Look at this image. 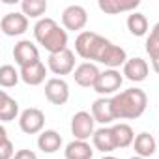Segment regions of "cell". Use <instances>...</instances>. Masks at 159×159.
I'll return each instance as SVG.
<instances>
[{"label":"cell","mask_w":159,"mask_h":159,"mask_svg":"<svg viewBox=\"0 0 159 159\" xmlns=\"http://www.w3.org/2000/svg\"><path fill=\"white\" fill-rule=\"evenodd\" d=\"M75 52L84 60H92L94 64L96 62L103 64L109 69H116L120 66H125V62L129 60L125 51L120 45H114L107 38H103L96 32H88V30L77 36Z\"/></svg>","instance_id":"cell-1"},{"label":"cell","mask_w":159,"mask_h":159,"mask_svg":"<svg viewBox=\"0 0 159 159\" xmlns=\"http://www.w3.org/2000/svg\"><path fill=\"white\" fill-rule=\"evenodd\" d=\"M116 120H137L144 114L148 105V96L140 88H127L111 98Z\"/></svg>","instance_id":"cell-2"},{"label":"cell","mask_w":159,"mask_h":159,"mask_svg":"<svg viewBox=\"0 0 159 159\" xmlns=\"http://www.w3.org/2000/svg\"><path fill=\"white\" fill-rule=\"evenodd\" d=\"M34 38L49 54H56L67 49V30L60 28L58 23L51 17H43L34 25Z\"/></svg>","instance_id":"cell-3"},{"label":"cell","mask_w":159,"mask_h":159,"mask_svg":"<svg viewBox=\"0 0 159 159\" xmlns=\"http://www.w3.org/2000/svg\"><path fill=\"white\" fill-rule=\"evenodd\" d=\"M124 83V73H120L118 69H105L101 71L99 79H98V83L94 86V90L105 98V96H116L120 86Z\"/></svg>","instance_id":"cell-4"},{"label":"cell","mask_w":159,"mask_h":159,"mask_svg":"<svg viewBox=\"0 0 159 159\" xmlns=\"http://www.w3.org/2000/svg\"><path fill=\"white\" fill-rule=\"evenodd\" d=\"M94 125H96V120L92 112H86V111H79L71 118V133L77 140H88L90 137H94L96 133Z\"/></svg>","instance_id":"cell-5"},{"label":"cell","mask_w":159,"mask_h":159,"mask_svg":"<svg viewBox=\"0 0 159 159\" xmlns=\"http://www.w3.org/2000/svg\"><path fill=\"white\" fill-rule=\"evenodd\" d=\"M43 125H45V114H43V111H39L36 107L25 109L21 112V116H19V127L26 135H38V133H41Z\"/></svg>","instance_id":"cell-6"},{"label":"cell","mask_w":159,"mask_h":159,"mask_svg":"<svg viewBox=\"0 0 159 159\" xmlns=\"http://www.w3.org/2000/svg\"><path fill=\"white\" fill-rule=\"evenodd\" d=\"M88 23V13L83 6L79 4H71L62 11V25L66 30L71 32H81Z\"/></svg>","instance_id":"cell-7"},{"label":"cell","mask_w":159,"mask_h":159,"mask_svg":"<svg viewBox=\"0 0 159 159\" xmlns=\"http://www.w3.org/2000/svg\"><path fill=\"white\" fill-rule=\"evenodd\" d=\"M0 30L6 36L13 38V36H23L28 30V17L21 11H10L2 17L0 21Z\"/></svg>","instance_id":"cell-8"},{"label":"cell","mask_w":159,"mask_h":159,"mask_svg":"<svg viewBox=\"0 0 159 159\" xmlns=\"http://www.w3.org/2000/svg\"><path fill=\"white\" fill-rule=\"evenodd\" d=\"M45 98L52 105H66L69 99V84L62 77H52L45 83Z\"/></svg>","instance_id":"cell-9"},{"label":"cell","mask_w":159,"mask_h":159,"mask_svg":"<svg viewBox=\"0 0 159 159\" xmlns=\"http://www.w3.org/2000/svg\"><path fill=\"white\" fill-rule=\"evenodd\" d=\"M47 66L54 75H69L75 71V52L71 49H66L62 52L49 54Z\"/></svg>","instance_id":"cell-10"},{"label":"cell","mask_w":159,"mask_h":159,"mask_svg":"<svg viewBox=\"0 0 159 159\" xmlns=\"http://www.w3.org/2000/svg\"><path fill=\"white\" fill-rule=\"evenodd\" d=\"M101 71L99 67L94 64V62H83V64H79L73 71V79H75V83L79 86H83V88H94L96 83H98V79H99Z\"/></svg>","instance_id":"cell-11"},{"label":"cell","mask_w":159,"mask_h":159,"mask_svg":"<svg viewBox=\"0 0 159 159\" xmlns=\"http://www.w3.org/2000/svg\"><path fill=\"white\" fill-rule=\"evenodd\" d=\"M13 58L19 64V67H26L34 62H39V51L30 39H21L13 47Z\"/></svg>","instance_id":"cell-12"},{"label":"cell","mask_w":159,"mask_h":159,"mask_svg":"<svg viewBox=\"0 0 159 159\" xmlns=\"http://www.w3.org/2000/svg\"><path fill=\"white\" fill-rule=\"evenodd\" d=\"M122 73L125 75V79L131 81V83H142V81H146V77L150 73V66H148V62L144 58L135 56V58H129L125 62Z\"/></svg>","instance_id":"cell-13"},{"label":"cell","mask_w":159,"mask_h":159,"mask_svg":"<svg viewBox=\"0 0 159 159\" xmlns=\"http://www.w3.org/2000/svg\"><path fill=\"white\" fill-rule=\"evenodd\" d=\"M92 142H94V148L99 150V152H103V153H111V152L118 150L114 131H112V127H107V125L96 129V133L92 137Z\"/></svg>","instance_id":"cell-14"},{"label":"cell","mask_w":159,"mask_h":159,"mask_svg":"<svg viewBox=\"0 0 159 159\" xmlns=\"http://www.w3.org/2000/svg\"><path fill=\"white\" fill-rule=\"evenodd\" d=\"M92 116L103 127L109 125V124H112L116 118H114V111H112L111 98H99V99H96L92 103Z\"/></svg>","instance_id":"cell-15"},{"label":"cell","mask_w":159,"mask_h":159,"mask_svg":"<svg viewBox=\"0 0 159 159\" xmlns=\"http://www.w3.org/2000/svg\"><path fill=\"white\" fill-rule=\"evenodd\" d=\"M45 75H47V67L41 60L26 67H21V81L28 86H39L45 81Z\"/></svg>","instance_id":"cell-16"},{"label":"cell","mask_w":159,"mask_h":159,"mask_svg":"<svg viewBox=\"0 0 159 159\" xmlns=\"http://www.w3.org/2000/svg\"><path fill=\"white\" fill-rule=\"evenodd\" d=\"M99 10L109 15H118L124 11H135L140 6V0H99L98 2Z\"/></svg>","instance_id":"cell-17"},{"label":"cell","mask_w":159,"mask_h":159,"mask_svg":"<svg viewBox=\"0 0 159 159\" xmlns=\"http://www.w3.org/2000/svg\"><path fill=\"white\" fill-rule=\"evenodd\" d=\"M62 146V135L54 129H45L38 137V148L43 153H56Z\"/></svg>","instance_id":"cell-18"},{"label":"cell","mask_w":159,"mask_h":159,"mask_svg":"<svg viewBox=\"0 0 159 159\" xmlns=\"http://www.w3.org/2000/svg\"><path fill=\"white\" fill-rule=\"evenodd\" d=\"M64 155H66V159H92L94 148L88 144V140H77L75 139L66 146Z\"/></svg>","instance_id":"cell-19"},{"label":"cell","mask_w":159,"mask_h":159,"mask_svg":"<svg viewBox=\"0 0 159 159\" xmlns=\"http://www.w3.org/2000/svg\"><path fill=\"white\" fill-rule=\"evenodd\" d=\"M133 146H135V153L140 155V157H144V159H146V157H152V155L155 153V150H157L155 139H153L150 133H146V131H142V133H139V135L135 137Z\"/></svg>","instance_id":"cell-20"},{"label":"cell","mask_w":159,"mask_h":159,"mask_svg":"<svg viewBox=\"0 0 159 159\" xmlns=\"http://www.w3.org/2000/svg\"><path fill=\"white\" fill-rule=\"evenodd\" d=\"M19 114V103L8 96L6 90L0 92V120L2 122H11Z\"/></svg>","instance_id":"cell-21"},{"label":"cell","mask_w":159,"mask_h":159,"mask_svg":"<svg viewBox=\"0 0 159 159\" xmlns=\"http://www.w3.org/2000/svg\"><path fill=\"white\" fill-rule=\"evenodd\" d=\"M127 30L133 36L142 38L148 32V19H146V15L144 13H139V11L129 13V17H127Z\"/></svg>","instance_id":"cell-22"},{"label":"cell","mask_w":159,"mask_h":159,"mask_svg":"<svg viewBox=\"0 0 159 159\" xmlns=\"http://www.w3.org/2000/svg\"><path fill=\"white\" fill-rule=\"evenodd\" d=\"M47 8V0H23L21 2L23 13L30 19H39L41 15H45Z\"/></svg>","instance_id":"cell-23"},{"label":"cell","mask_w":159,"mask_h":159,"mask_svg":"<svg viewBox=\"0 0 159 159\" xmlns=\"http://www.w3.org/2000/svg\"><path fill=\"white\" fill-rule=\"evenodd\" d=\"M112 131H114L118 148H127V146H131L135 142V133H133L131 125H127V124H116V125H112Z\"/></svg>","instance_id":"cell-24"},{"label":"cell","mask_w":159,"mask_h":159,"mask_svg":"<svg viewBox=\"0 0 159 159\" xmlns=\"http://www.w3.org/2000/svg\"><path fill=\"white\" fill-rule=\"evenodd\" d=\"M21 79V71H17L13 66L10 64H4L2 67H0V86L2 88H11L19 83Z\"/></svg>","instance_id":"cell-25"},{"label":"cell","mask_w":159,"mask_h":159,"mask_svg":"<svg viewBox=\"0 0 159 159\" xmlns=\"http://www.w3.org/2000/svg\"><path fill=\"white\" fill-rule=\"evenodd\" d=\"M0 159H13L15 157V150H13V144L11 140L8 139V133H6V127H0Z\"/></svg>","instance_id":"cell-26"},{"label":"cell","mask_w":159,"mask_h":159,"mask_svg":"<svg viewBox=\"0 0 159 159\" xmlns=\"http://www.w3.org/2000/svg\"><path fill=\"white\" fill-rule=\"evenodd\" d=\"M146 52L150 54L153 71L159 75V45H150V43H146Z\"/></svg>","instance_id":"cell-27"},{"label":"cell","mask_w":159,"mask_h":159,"mask_svg":"<svg viewBox=\"0 0 159 159\" xmlns=\"http://www.w3.org/2000/svg\"><path fill=\"white\" fill-rule=\"evenodd\" d=\"M146 43H150V45H159V23L153 25V28H152V32H150V36H148V39H146Z\"/></svg>","instance_id":"cell-28"},{"label":"cell","mask_w":159,"mask_h":159,"mask_svg":"<svg viewBox=\"0 0 159 159\" xmlns=\"http://www.w3.org/2000/svg\"><path fill=\"white\" fill-rule=\"evenodd\" d=\"M13 159H38V155L32 150H19Z\"/></svg>","instance_id":"cell-29"},{"label":"cell","mask_w":159,"mask_h":159,"mask_svg":"<svg viewBox=\"0 0 159 159\" xmlns=\"http://www.w3.org/2000/svg\"><path fill=\"white\" fill-rule=\"evenodd\" d=\"M101 159H116L114 155H105V157H101Z\"/></svg>","instance_id":"cell-30"},{"label":"cell","mask_w":159,"mask_h":159,"mask_svg":"<svg viewBox=\"0 0 159 159\" xmlns=\"http://www.w3.org/2000/svg\"><path fill=\"white\" fill-rule=\"evenodd\" d=\"M129 159H144V157H140V155H133V157H129Z\"/></svg>","instance_id":"cell-31"}]
</instances>
